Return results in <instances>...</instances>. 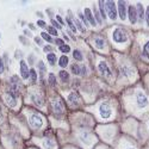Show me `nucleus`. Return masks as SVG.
Returning a JSON list of instances; mask_svg holds the SVG:
<instances>
[{
  "mask_svg": "<svg viewBox=\"0 0 149 149\" xmlns=\"http://www.w3.org/2000/svg\"><path fill=\"white\" fill-rule=\"evenodd\" d=\"M112 37H113V41L117 42V43H124L128 40L125 31H123L122 29H116L112 33Z\"/></svg>",
  "mask_w": 149,
  "mask_h": 149,
  "instance_id": "1",
  "label": "nucleus"
},
{
  "mask_svg": "<svg viewBox=\"0 0 149 149\" xmlns=\"http://www.w3.org/2000/svg\"><path fill=\"white\" fill-rule=\"evenodd\" d=\"M136 103H137L140 109H146L149 105V100H148L147 95L142 92H139L137 94H136Z\"/></svg>",
  "mask_w": 149,
  "mask_h": 149,
  "instance_id": "2",
  "label": "nucleus"
},
{
  "mask_svg": "<svg viewBox=\"0 0 149 149\" xmlns=\"http://www.w3.org/2000/svg\"><path fill=\"white\" fill-rule=\"evenodd\" d=\"M30 124H31L33 128L40 129V128H42V125H43V119H42V117H41L40 115L33 113V115L30 116Z\"/></svg>",
  "mask_w": 149,
  "mask_h": 149,
  "instance_id": "3",
  "label": "nucleus"
},
{
  "mask_svg": "<svg viewBox=\"0 0 149 149\" xmlns=\"http://www.w3.org/2000/svg\"><path fill=\"white\" fill-rule=\"evenodd\" d=\"M99 112H100V116L106 119L111 116V113H112V110H111V106L107 104V103H103L100 105V107H99Z\"/></svg>",
  "mask_w": 149,
  "mask_h": 149,
  "instance_id": "4",
  "label": "nucleus"
},
{
  "mask_svg": "<svg viewBox=\"0 0 149 149\" xmlns=\"http://www.w3.org/2000/svg\"><path fill=\"white\" fill-rule=\"evenodd\" d=\"M105 5H106V8H107L109 17L111 19H116V17H117V10H116L115 3L113 1H106Z\"/></svg>",
  "mask_w": 149,
  "mask_h": 149,
  "instance_id": "5",
  "label": "nucleus"
},
{
  "mask_svg": "<svg viewBox=\"0 0 149 149\" xmlns=\"http://www.w3.org/2000/svg\"><path fill=\"white\" fill-rule=\"evenodd\" d=\"M98 69H99V72H100L104 77H111V70H110V68L107 67L106 62L102 61L98 65Z\"/></svg>",
  "mask_w": 149,
  "mask_h": 149,
  "instance_id": "6",
  "label": "nucleus"
},
{
  "mask_svg": "<svg viewBox=\"0 0 149 149\" xmlns=\"http://www.w3.org/2000/svg\"><path fill=\"white\" fill-rule=\"evenodd\" d=\"M118 12H119V17L120 19H125L127 17V10H125V3L124 1H118Z\"/></svg>",
  "mask_w": 149,
  "mask_h": 149,
  "instance_id": "7",
  "label": "nucleus"
},
{
  "mask_svg": "<svg viewBox=\"0 0 149 149\" xmlns=\"http://www.w3.org/2000/svg\"><path fill=\"white\" fill-rule=\"evenodd\" d=\"M20 74H22V78L23 79H28L29 78V69H28V66L24 61H20Z\"/></svg>",
  "mask_w": 149,
  "mask_h": 149,
  "instance_id": "8",
  "label": "nucleus"
},
{
  "mask_svg": "<svg viewBox=\"0 0 149 149\" xmlns=\"http://www.w3.org/2000/svg\"><path fill=\"white\" fill-rule=\"evenodd\" d=\"M128 13H129L130 22H131L132 24H136V22H137V12H136L135 7L130 6V7H129V11H128Z\"/></svg>",
  "mask_w": 149,
  "mask_h": 149,
  "instance_id": "9",
  "label": "nucleus"
},
{
  "mask_svg": "<svg viewBox=\"0 0 149 149\" xmlns=\"http://www.w3.org/2000/svg\"><path fill=\"white\" fill-rule=\"evenodd\" d=\"M68 100H69L70 104H73V105H78V104L80 103V98H79V95H78L75 92H73V93H70V94L68 95Z\"/></svg>",
  "mask_w": 149,
  "mask_h": 149,
  "instance_id": "10",
  "label": "nucleus"
},
{
  "mask_svg": "<svg viewBox=\"0 0 149 149\" xmlns=\"http://www.w3.org/2000/svg\"><path fill=\"white\" fill-rule=\"evenodd\" d=\"M43 144H44L45 149H53V148L55 147V142H54V140H53L52 137H47V139H44Z\"/></svg>",
  "mask_w": 149,
  "mask_h": 149,
  "instance_id": "11",
  "label": "nucleus"
},
{
  "mask_svg": "<svg viewBox=\"0 0 149 149\" xmlns=\"http://www.w3.org/2000/svg\"><path fill=\"white\" fill-rule=\"evenodd\" d=\"M53 106H54L55 112L62 113V111H63V105H62V103H61L60 100H54V102H53Z\"/></svg>",
  "mask_w": 149,
  "mask_h": 149,
  "instance_id": "12",
  "label": "nucleus"
},
{
  "mask_svg": "<svg viewBox=\"0 0 149 149\" xmlns=\"http://www.w3.org/2000/svg\"><path fill=\"white\" fill-rule=\"evenodd\" d=\"M6 102L10 106H15L16 105V97L13 94H11L10 92L6 93Z\"/></svg>",
  "mask_w": 149,
  "mask_h": 149,
  "instance_id": "13",
  "label": "nucleus"
},
{
  "mask_svg": "<svg viewBox=\"0 0 149 149\" xmlns=\"http://www.w3.org/2000/svg\"><path fill=\"white\" fill-rule=\"evenodd\" d=\"M85 15H86V18L90 20L91 25H95V20H94V18H93V16H92V12H91L90 8H85Z\"/></svg>",
  "mask_w": 149,
  "mask_h": 149,
  "instance_id": "14",
  "label": "nucleus"
},
{
  "mask_svg": "<svg viewBox=\"0 0 149 149\" xmlns=\"http://www.w3.org/2000/svg\"><path fill=\"white\" fill-rule=\"evenodd\" d=\"M58 65H60L61 67H66V66L68 65V57H67L66 55L61 56V57H60V62H58Z\"/></svg>",
  "mask_w": 149,
  "mask_h": 149,
  "instance_id": "15",
  "label": "nucleus"
},
{
  "mask_svg": "<svg viewBox=\"0 0 149 149\" xmlns=\"http://www.w3.org/2000/svg\"><path fill=\"white\" fill-rule=\"evenodd\" d=\"M143 15H144V12H143V6L142 4H137V17H140V19L142 20L143 19Z\"/></svg>",
  "mask_w": 149,
  "mask_h": 149,
  "instance_id": "16",
  "label": "nucleus"
},
{
  "mask_svg": "<svg viewBox=\"0 0 149 149\" xmlns=\"http://www.w3.org/2000/svg\"><path fill=\"white\" fill-rule=\"evenodd\" d=\"M94 43H95V47L99 48V49L104 48V45H105V41L102 40V38H95V40H94Z\"/></svg>",
  "mask_w": 149,
  "mask_h": 149,
  "instance_id": "17",
  "label": "nucleus"
},
{
  "mask_svg": "<svg viewBox=\"0 0 149 149\" xmlns=\"http://www.w3.org/2000/svg\"><path fill=\"white\" fill-rule=\"evenodd\" d=\"M72 72L75 74V75H79V74H81V73H80V72H81L80 66H79V65H73V66H72Z\"/></svg>",
  "mask_w": 149,
  "mask_h": 149,
  "instance_id": "18",
  "label": "nucleus"
},
{
  "mask_svg": "<svg viewBox=\"0 0 149 149\" xmlns=\"http://www.w3.org/2000/svg\"><path fill=\"white\" fill-rule=\"evenodd\" d=\"M66 22H67V24H68V26L70 28V30H72L73 32H77V28H75V25L73 24V22H72L69 18H67V19H66Z\"/></svg>",
  "mask_w": 149,
  "mask_h": 149,
  "instance_id": "19",
  "label": "nucleus"
},
{
  "mask_svg": "<svg viewBox=\"0 0 149 149\" xmlns=\"http://www.w3.org/2000/svg\"><path fill=\"white\" fill-rule=\"evenodd\" d=\"M99 8H100V13H102V18H106L105 11H104V1H99Z\"/></svg>",
  "mask_w": 149,
  "mask_h": 149,
  "instance_id": "20",
  "label": "nucleus"
},
{
  "mask_svg": "<svg viewBox=\"0 0 149 149\" xmlns=\"http://www.w3.org/2000/svg\"><path fill=\"white\" fill-rule=\"evenodd\" d=\"M47 58H48V61L50 62V63H54V62H55V60H56V55H55L54 53H50V54H48Z\"/></svg>",
  "mask_w": 149,
  "mask_h": 149,
  "instance_id": "21",
  "label": "nucleus"
},
{
  "mask_svg": "<svg viewBox=\"0 0 149 149\" xmlns=\"http://www.w3.org/2000/svg\"><path fill=\"white\" fill-rule=\"evenodd\" d=\"M143 54H144V56H146V57H148V58H149V42H147V43L144 44V48H143Z\"/></svg>",
  "mask_w": 149,
  "mask_h": 149,
  "instance_id": "22",
  "label": "nucleus"
},
{
  "mask_svg": "<svg viewBox=\"0 0 149 149\" xmlns=\"http://www.w3.org/2000/svg\"><path fill=\"white\" fill-rule=\"evenodd\" d=\"M32 99H33V102H35L37 105H38V106L42 105V99H41L40 95H32Z\"/></svg>",
  "mask_w": 149,
  "mask_h": 149,
  "instance_id": "23",
  "label": "nucleus"
},
{
  "mask_svg": "<svg viewBox=\"0 0 149 149\" xmlns=\"http://www.w3.org/2000/svg\"><path fill=\"white\" fill-rule=\"evenodd\" d=\"M73 56H74V58L78 60V61H81V60H82V55H81V53H80L79 50L74 52V53H73Z\"/></svg>",
  "mask_w": 149,
  "mask_h": 149,
  "instance_id": "24",
  "label": "nucleus"
},
{
  "mask_svg": "<svg viewBox=\"0 0 149 149\" xmlns=\"http://www.w3.org/2000/svg\"><path fill=\"white\" fill-rule=\"evenodd\" d=\"M60 77H61V79H62V80H68V78H69L68 73H67V72H65V70H61V72H60Z\"/></svg>",
  "mask_w": 149,
  "mask_h": 149,
  "instance_id": "25",
  "label": "nucleus"
},
{
  "mask_svg": "<svg viewBox=\"0 0 149 149\" xmlns=\"http://www.w3.org/2000/svg\"><path fill=\"white\" fill-rule=\"evenodd\" d=\"M60 50H61L62 53H66V54H67V53H69L70 48H69V45H65V44H63V45L60 47Z\"/></svg>",
  "mask_w": 149,
  "mask_h": 149,
  "instance_id": "26",
  "label": "nucleus"
},
{
  "mask_svg": "<svg viewBox=\"0 0 149 149\" xmlns=\"http://www.w3.org/2000/svg\"><path fill=\"white\" fill-rule=\"evenodd\" d=\"M48 31H49V33H50V35L57 36V31H56V29H54L53 26H49V28H48Z\"/></svg>",
  "mask_w": 149,
  "mask_h": 149,
  "instance_id": "27",
  "label": "nucleus"
},
{
  "mask_svg": "<svg viewBox=\"0 0 149 149\" xmlns=\"http://www.w3.org/2000/svg\"><path fill=\"white\" fill-rule=\"evenodd\" d=\"M42 37H43V38H44L45 41H48V42H52V37L49 36L47 32H42Z\"/></svg>",
  "mask_w": 149,
  "mask_h": 149,
  "instance_id": "28",
  "label": "nucleus"
},
{
  "mask_svg": "<svg viewBox=\"0 0 149 149\" xmlns=\"http://www.w3.org/2000/svg\"><path fill=\"white\" fill-rule=\"evenodd\" d=\"M49 84H50L52 86L55 85V77H54V74H50V75H49Z\"/></svg>",
  "mask_w": 149,
  "mask_h": 149,
  "instance_id": "29",
  "label": "nucleus"
},
{
  "mask_svg": "<svg viewBox=\"0 0 149 149\" xmlns=\"http://www.w3.org/2000/svg\"><path fill=\"white\" fill-rule=\"evenodd\" d=\"M75 24H77V26H78V29H79V30H80L81 32H84V31H85V28H84V26L81 25V23H80L79 20H75Z\"/></svg>",
  "mask_w": 149,
  "mask_h": 149,
  "instance_id": "30",
  "label": "nucleus"
},
{
  "mask_svg": "<svg viewBox=\"0 0 149 149\" xmlns=\"http://www.w3.org/2000/svg\"><path fill=\"white\" fill-rule=\"evenodd\" d=\"M31 72V78H32V81H36V79H37V73H36V70L35 69H32V70H30Z\"/></svg>",
  "mask_w": 149,
  "mask_h": 149,
  "instance_id": "31",
  "label": "nucleus"
},
{
  "mask_svg": "<svg viewBox=\"0 0 149 149\" xmlns=\"http://www.w3.org/2000/svg\"><path fill=\"white\" fill-rule=\"evenodd\" d=\"M146 18H147V25L149 26V6L147 7V12H146Z\"/></svg>",
  "mask_w": 149,
  "mask_h": 149,
  "instance_id": "32",
  "label": "nucleus"
},
{
  "mask_svg": "<svg viewBox=\"0 0 149 149\" xmlns=\"http://www.w3.org/2000/svg\"><path fill=\"white\" fill-rule=\"evenodd\" d=\"M37 24H38V26H41V28H44L45 26V23L43 20H38V22H37Z\"/></svg>",
  "mask_w": 149,
  "mask_h": 149,
  "instance_id": "33",
  "label": "nucleus"
},
{
  "mask_svg": "<svg viewBox=\"0 0 149 149\" xmlns=\"http://www.w3.org/2000/svg\"><path fill=\"white\" fill-rule=\"evenodd\" d=\"M55 43H56L57 45H60V47H61V45H63V41H62V40H60V38H57V40L55 41Z\"/></svg>",
  "mask_w": 149,
  "mask_h": 149,
  "instance_id": "34",
  "label": "nucleus"
},
{
  "mask_svg": "<svg viewBox=\"0 0 149 149\" xmlns=\"http://www.w3.org/2000/svg\"><path fill=\"white\" fill-rule=\"evenodd\" d=\"M94 15H95V17H97V19H98V22L100 23L102 22V18L99 17V15H98V12H97V10H94Z\"/></svg>",
  "mask_w": 149,
  "mask_h": 149,
  "instance_id": "35",
  "label": "nucleus"
},
{
  "mask_svg": "<svg viewBox=\"0 0 149 149\" xmlns=\"http://www.w3.org/2000/svg\"><path fill=\"white\" fill-rule=\"evenodd\" d=\"M3 72H4V65H3L1 60H0V73H3Z\"/></svg>",
  "mask_w": 149,
  "mask_h": 149,
  "instance_id": "36",
  "label": "nucleus"
},
{
  "mask_svg": "<svg viewBox=\"0 0 149 149\" xmlns=\"http://www.w3.org/2000/svg\"><path fill=\"white\" fill-rule=\"evenodd\" d=\"M52 23H53V25H54V26H55V28H57V29H58V28H60V25H58V24H57V23H56V22H55V20H52Z\"/></svg>",
  "mask_w": 149,
  "mask_h": 149,
  "instance_id": "37",
  "label": "nucleus"
},
{
  "mask_svg": "<svg viewBox=\"0 0 149 149\" xmlns=\"http://www.w3.org/2000/svg\"><path fill=\"white\" fill-rule=\"evenodd\" d=\"M44 52H52V47H49V45L45 47V48H44Z\"/></svg>",
  "mask_w": 149,
  "mask_h": 149,
  "instance_id": "38",
  "label": "nucleus"
},
{
  "mask_svg": "<svg viewBox=\"0 0 149 149\" xmlns=\"http://www.w3.org/2000/svg\"><path fill=\"white\" fill-rule=\"evenodd\" d=\"M79 16H80V18H81V20H82V22H84V23L86 24V19H85V17H84L82 15H79Z\"/></svg>",
  "mask_w": 149,
  "mask_h": 149,
  "instance_id": "39",
  "label": "nucleus"
},
{
  "mask_svg": "<svg viewBox=\"0 0 149 149\" xmlns=\"http://www.w3.org/2000/svg\"><path fill=\"white\" fill-rule=\"evenodd\" d=\"M35 41H36L37 43H38V44H42V43H41V40H40V38H37V37H36V38H35Z\"/></svg>",
  "mask_w": 149,
  "mask_h": 149,
  "instance_id": "40",
  "label": "nucleus"
},
{
  "mask_svg": "<svg viewBox=\"0 0 149 149\" xmlns=\"http://www.w3.org/2000/svg\"><path fill=\"white\" fill-rule=\"evenodd\" d=\"M56 18H57V20H58V22H60V23H61V24H62V23H63V22H62V19H61V18H60V17H58V16H57V17H56Z\"/></svg>",
  "mask_w": 149,
  "mask_h": 149,
  "instance_id": "41",
  "label": "nucleus"
},
{
  "mask_svg": "<svg viewBox=\"0 0 149 149\" xmlns=\"http://www.w3.org/2000/svg\"><path fill=\"white\" fill-rule=\"evenodd\" d=\"M127 149H134V148H127Z\"/></svg>",
  "mask_w": 149,
  "mask_h": 149,
  "instance_id": "42",
  "label": "nucleus"
}]
</instances>
